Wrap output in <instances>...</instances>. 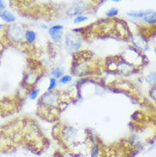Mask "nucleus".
Masks as SVG:
<instances>
[{
	"instance_id": "1",
	"label": "nucleus",
	"mask_w": 156,
	"mask_h": 157,
	"mask_svg": "<svg viewBox=\"0 0 156 157\" xmlns=\"http://www.w3.org/2000/svg\"><path fill=\"white\" fill-rule=\"evenodd\" d=\"M5 40L13 44H22L25 40L26 28L21 24H10L2 30Z\"/></svg>"
},
{
	"instance_id": "2",
	"label": "nucleus",
	"mask_w": 156,
	"mask_h": 157,
	"mask_svg": "<svg viewBox=\"0 0 156 157\" xmlns=\"http://www.w3.org/2000/svg\"><path fill=\"white\" fill-rule=\"evenodd\" d=\"M61 97L60 94L56 91L51 90L47 91L46 93H44L39 99V103L44 108L53 109L56 107H59L61 103Z\"/></svg>"
},
{
	"instance_id": "3",
	"label": "nucleus",
	"mask_w": 156,
	"mask_h": 157,
	"mask_svg": "<svg viewBox=\"0 0 156 157\" xmlns=\"http://www.w3.org/2000/svg\"><path fill=\"white\" fill-rule=\"evenodd\" d=\"M122 59H124L127 63L133 65L134 67L136 66H141L143 64V56L141 54L140 51L137 50L134 47H128L127 50H125L122 54Z\"/></svg>"
},
{
	"instance_id": "4",
	"label": "nucleus",
	"mask_w": 156,
	"mask_h": 157,
	"mask_svg": "<svg viewBox=\"0 0 156 157\" xmlns=\"http://www.w3.org/2000/svg\"><path fill=\"white\" fill-rule=\"evenodd\" d=\"M89 10H90L89 4H87L82 0H78V1L73 3L67 8V10H66V14L67 16H70V17L81 16L84 13L89 11Z\"/></svg>"
},
{
	"instance_id": "5",
	"label": "nucleus",
	"mask_w": 156,
	"mask_h": 157,
	"mask_svg": "<svg viewBox=\"0 0 156 157\" xmlns=\"http://www.w3.org/2000/svg\"><path fill=\"white\" fill-rule=\"evenodd\" d=\"M82 45V40L80 36L75 32L68 33L65 36V46L68 51H78Z\"/></svg>"
},
{
	"instance_id": "6",
	"label": "nucleus",
	"mask_w": 156,
	"mask_h": 157,
	"mask_svg": "<svg viewBox=\"0 0 156 157\" xmlns=\"http://www.w3.org/2000/svg\"><path fill=\"white\" fill-rule=\"evenodd\" d=\"M134 69H135V67L127 63L124 59L120 58L119 60H116V71H118L122 75H130V74L133 73Z\"/></svg>"
},
{
	"instance_id": "7",
	"label": "nucleus",
	"mask_w": 156,
	"mask_h": 157,
	"mask_svg": "<svg viewBox=\"0 0 156 157\" xmlns=\"http://www.w3.org/2000/svg\"><path fill=\"white\" fill-rule=\"evenodd\" d=\"M132 45L138 51H146L148 49L147 39L143 35H137L132 37Z\"/></svg>"
},
{
	"instance_id": "8",
	"label": "nucleus",
	"mask_w": 156,
	"mask_h": 157,
	"mask_svg": "<svg viewBox=\"0 0 156 157\" xmlns=\"http://www.w3.org/2000/svg\"><path fill=\"white\" fill-rule=\"evenodd\" d=\"M63 138L67 142H75L78 136V131L73 126H67L63 130Z\"/></svg>"
},
{
	"instance_id": "9",
	"label": "nucleus",
	"mask_w": 156,
	"mask_h": 157,
	"mask_svg": "<svg viewBox=\"0 0 156 157\" xmlns=\"http://www.w3.org/2000/svg\"><path fill=\"white\" fill-rule=\"evenodd\" d=\"M0 19L3 20L6 23L11 24L16 21V16H14L12 12L4 10L0 11Z\"/></svg>"
},
{
	"instance_id": "10",
	"label": "nucleus",
	"mask_w": 156,
	"mask_h": 157,
	"mask_svg": "<svg viewBox=\"0 0 156 157\" xmlns=\"http://www.w3.org/2000/svg\"><path fill=\"white\" fill-rule=\"evenodd\" d=\"M49 34L51 36V39L55 43H60L63 38V30H54V29H49Z\"/></svg>"
},
{
	"instance_id": "11",
	"label": "nucleus",
	"mask_w": 156,
	"mask_h": 157,
	"mask_svg": "<svg viewBox=\"0 0 156 157\" xmlns=\"http://www.w3.org/2000/svg\"><path fill=\"white\" fill-rule=\"evenodd\" d=\"M36 38H37V35H36V33L32 30H30V29H27L26 32H25V42L28 44H32L35 42Z\"/></svg>"
},
{
	"instance_id": "12",
	"label": "nucleus",
	"mask_w": 156,
	"mask_h": 157,
	"mask_svg": "<svg viewBox=\"0 0 156 157\" xmlns=\"http://www.w3.org/2000/svg\"><path fill=\"white\" fill-rule=\"evenodd\" d=\"M153 10H138V11H131L127 12V16L129 17H132V18H143L145 16H147L148 14L152 13Z\"/></svg>"
},
{
	"instance_id": "13",
	"label": "nucleus",
	"mask_w": 156,
	"mask_h": 157,
	"mask_svg": "<svg viewBox=\"0 0 156 157\" xmlns=\"http://www.w3.org/2000/svg\"><path fill=\"white\" fill-rule=\"evenodd\" d=\"M38 80V77L34 72H30L25 77V84L28 85L29 86H32L36 81Z\"/></svg>"
},
{
	"instance_id": "14",
	"label": "nucleus",
	"mask_w": 156,
	"mask_h": 157,
	"mask_svg": "<svg viewBox=\"0 0 156 157\" xmlns=\"http://www.w3.org/2000/svg\"><path fill=\"white\" fill-rule=\"evenodd\" d=\"M143 21L145 23L150 24V25H154L156 22V14L155 12L153 11L152 13L148 14L147 16L143 17Z\"/></svg>"
},
{
	"instance_id": "15",
	"label": "nucleus",
	"mask_w": 156,
	"mask_h": 157,
	"mask_svg": "<svg viewBox=\"0 0 156 157\" xmlns=\"http://www.w3.org/2000/svg\"><path fill=\"white\" fill-rule=\"evenodd\" d=\"M119 9L116 8V7H113V8L108 10L107 11L105 12V16L108 17V18H114L119 15Z\"/></svg>"
},
{
	"instance_id": "16",
	"label": "nucleus",
	"mask_w": 156,
	"mask_h": 157,
	"mask_svg": "<svg viewBox=\"0 0 156 157\" xmlns=\"http://www.w3.org/2000/svg\"><path fill=\"white\" fill-rule=\"evenodd\" d=\"M51 74L53 75V78H60L64 74V68L62 67H55L54 70L51 72Z\"/></svg>"
},
{
	"instance_id": "17",
	"label": "nucleus",
	"mask_w": 156,
	"mask_h": 157,
	"mask_svg": "<svg viewBox=\"0 0 156 157\" xmlns=\"http://www.w3.org/2000/svg\"><path fill=\"white\" fill-rule=\"evenodd\" d=\"M155 73L154 72H151L149 75H147L146 77V82L151 85V86H155Z\"/></svg>"
},
{
	"instance_id": "18",
	"label": "nucleus",
	"mask_w": 156,
	"mask_h": 157,
	"mask_svg": "<svg viewBox=\"0 0 156 157\" xmlns=\"http://www.w3.org/2000/svg\"><path fill=\"white\" fill-rule=\"evenodd\" d=\"M72 76L71 75H63L61 78H59V83L60 84H63V85H67L72 81Z\"/></svg>"
},
{
	"instance_id": "19",
	"label": "nucleus",
	"mask_w": 156,
	"mask_h": 157,
	"mask_svg": "<svg viewBox=\"0 0 156 157\" xmlns=\"http://www.w3.org/2000/svg\"><path fill=\"white\" fill-rule=\"evenodd\" d=\"M56 85H57V80L56 78H50V85L48 86V91H51V90H54L55 87H56Z\"/></svg>"
},
{
	"instance_id": "20",
	"label": "nucleus",
	"mask_w": 156,
	"mask_h": 157,
	"mask_svg": "<svg viewBox=\"0 0 156 157\" xmlns=\"http://www.w3.org/2000/svg\"><path fill=\"white\" fill-rule=\"evenodd\" d=\"M88 20V17L86 16H76L74 20V24H79V23H82L84 21H86Z\"/></svg>"
},
{
	"instance_id": "21",
	"label": "nucleus",
	"mask_w": 156,
	"mask_h": 157,
	"mask_svg": "<svg viewBox=\"0 0 156 157\" xmlns=\"http://www.w3.org/2000/svg\"><path fill=\"white\" fill-rule=\"evenodd\" d=\"M39 91H40L39 89H33V90H32L30 91V93H29V98H30V99L35 100L36 98H38V96H39Z\"/></svg>"
},
{
	"instance_id": "22",
	"label": "nucleus",
	"mask_w": 156,
	"mask_h": 157,
	"mask_svg": "<svg viewBox=\"0 0 156 157\" xmlns=\"http://www.w3.org/2000/svg\"><path fill=\"white\" fill-rule=\"evenodd\" d=\"M149 95L152 98L153 100H155L156 96H155V86H153L151 90H150V92H149Z\"/></svg>"
},
{
	"instance_id": "23",
	"label": "nucleus",
	"mask_w": 156,
	"mask_h": 157,
	"mask_svg": "<svg viewBox=\"0 0 156 157\" xmlns=\"http://www.w3.org/2000/svg\"><path fill=\"white\" fill-rule=\"evenodd\" d=\"M6 8V4H5V1L4 0H0V11L4 10Z\"/></svg>"
},
{
	"instance_id": "24",
	"label": "nucleus",
	"mask_w": 156,
	"mask_h": 157,
	"mask_svg": "<svg viewBox=\"0 0 156 157\" xmlns=\"http://www.w3.org/2000/svg\"><path fill=\"white\" fill-rule=\"evenodd\" d=\"M51 29H54V30H63V26L62 25H54L51 27Z\"/></svg>"
},
{
	"instance_id": "25",
	"label": "nucleus",
	"mask_w": 156,
	"mask_h": 157,
	"mask_svg": "<svg viewBox=\"0 0 156 157\" xmlns=\"http://www.w3.org/2000/svg\"><path fill=\"white\" fill-rule=\"evenodd\" d=\"M4 28H5V26H4V24H0V31H2Z\"/></svg>"
},
{
	"instance_id": "26",
	"label": "nucleus",
	"mask_w": 156,
	"mask_h": 157,
	"mask_svg": "<svg viewBox=\"0 0 156 157\" xmlns=\"http://www.w3.org/2000/svg\"><path fill=\"white\" fill-rule=\"evenodd\" d=\"M2 49H3V44L1 43V41H0V54H1V51H2Z\"/></svg>"
},
{
	"instance_id": "27",
	"label": "nucleus",
	"mask_w": 156,
	"mask_h": 157,
	"mask_svg": "<svg viewBox=\"0 0 156 157\" xmlns=\"http://www.w3.org/2000/svg\"><path fill=\"white\" fill-rule=\"evenodd\" d=\"M42 28H44V29H46V28H48V27H47L46 25H42Z\"/></svg>"
},
{
	"instance_id": "28",
	"label": "nucleus",
	"mask_w": 156,
	"mask_h": 157,
	"mask_svg": "<svg viewBox=\"0 0 156 157\" xmlns=\"http://www.w3.org/2000/svg\"><path fill=\"white\" fill-rule=\"evenodd\" d=\"M111 1H113V2H120L121 0H111Z\"/></svg>"
}]
</instances>
